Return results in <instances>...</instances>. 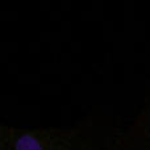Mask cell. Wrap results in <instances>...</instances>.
I'll use <instances>...</instances> for the list:
<instances>
[{"instance_id":"1","label":"cell","mask_w":150,"mask_h":150,"mask_svg":"<svg viewBox=\"0 0 150 150\" xmlns=\"http://www.w3.org/2000/svg\"><path fill=\"white\" fill-rule=\"evenodd\" d=\"M75 125L71 127H13L8 150H63L71 140Z\"/></svg>"},{"instance_id":"2","label":"cell","mask_w":150,"mask_h":150,"mask_svg":"<svg viewBox=\"0 0 150 150\" xmlns=\"http://www.w3.org/2000/svg\"><path fill=\"white\" fill-rule=\"evenodd\" d=\"M75 125L74 134L63 150H115L121 129L103 116H87Z\"/></svg>"},{"instance_id":"3","label":"cell","mask_w":150,"mask_h":150,"mask_svg":"<svg viewBox=\"0 0 150 150\" xmlns=\"http://www.w3.org/2000/svg\"><path fill=\"white\" fill-rule=\"evenodd\" d=\"M134 134L145 140L148 144H150V93L146 98L140 113L134 119V121L128 127Z\"/></svg>"},{"instance_id":"4","label":"cell","mask_w":150,"mask_h":150,"mask_svg":"<svg viewBox=\"0 0 150 150\" xmlns=\"http://www.w3.org/2000/svg\"><path fill=\"white\" fill-rule=\"evenodd\" d=\"M115 150H150V144L127 128L120 133Z\"/></svg>"},{"instance_id":"5","label":"cell","mask_w":150,"mask_h":150,"mask_svg":"<svg viewBox=\"0 0 150 150\" xmlns=\"http://www.w3.org/2000/svg\"><path fill=\"white\" fill-rule=\"evenodd\" d=\"M11 129H12V125L0 121V150H8Z\"/></svg>"}]
</instances>
